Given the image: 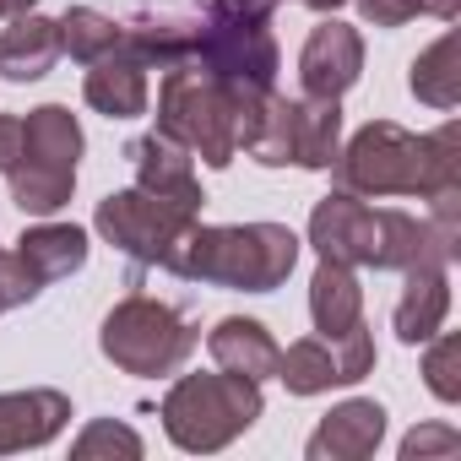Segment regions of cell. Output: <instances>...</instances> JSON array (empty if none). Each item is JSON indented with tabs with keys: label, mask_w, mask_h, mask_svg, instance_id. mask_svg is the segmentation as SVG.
Returning a JSON list of instances; mask_svg holds the SVG:
<instances>
[{
	"label": "cell",
	"mask_w": 461,
	"mask_h": 461,
	"mask_svg": "<svg viewBox=\"0 0 461 461\" xmlns=\"http://www.w3.org/2000/svg\"><path fill=\"white\" fill-rule=\"evenodd\" d=\"M272 87H245L228 82L212 66H201L195 55L163 66V87H158V131L168 141H179L185 152H195L206 168H228L234 152L250 141L261 104Z\"/></svg>",
	"instance_id": "obj_1"
},
{
	"label": "cell",
	"mask_w": 461,
	"mask_h": 461,
	"mask_svg": "<svg viewBox=\"0 0 461 461\" xmlns=\"http://www.w3.org/2000/svg\"><path fill=\"white\" fill-rule=\"evenodd\" d=\"M337 185L348 195H445L461 190V125H439L429 136H412L391 120H369L348 152L331 158Z\"/></svg>",
	"instance_id": "obj_2"
},
{
	"label": "cell",
	"mask_w": 461,
	"mask_h": 461,
	"mask_svg": "<svg viewBox=\"0 0 461 461\" xmlns=\"http://www.w3.org/2000/svg\"><path fill=\"white\" fill-rule=\"evenodd\" d=\"M310 245L321 250V261H342V267H375V272H407L423 256L456 261V250L434 234L429 222L396 212V206H364L358 195L337 190L315 206L310 217Z\"/></svg>",
	"instance_id": "obj_3"
},
{
	"label": "cell",
	"mask_w": 461,
	"mask_h": 461,
	"mask_svg": "<svg viewBox=\"0 0 461 461\" xmlns=\"http://www.w3.org/2000/svg\"><path fill=\"white\" fill-rule=\"evenodd\" d=\"M299 261V234L283 222H234V228H201L190 222L185 240L163 256L174 277L217 283L240 294H272L288 283Z\"/></svg>",
	"instance_id": "obj_4"
},
{
	"label": "cell",
	"mask_w": 461,
	"mask_h": 461,
	"mask_svg": "<svg viewBox=\"0 0 461 461\" xmlns=\"http://www.w3.org/2000/svg\"><path fill=\"white\" fill-rule=\"evenodd\" d=\"M267 412L261 380L245 375H185L163 396V429L179 450H222Z\"/></svg>",
	"instance_id": "obj_5"
},
{
	"label": "cell",
	"mask_w": 461,
	"mask_h": 461,
	"mask_svg": "<svg viewBox=\"0 0 461 461\" xmlns=\"http://www.w3.org/2000/svg\"><path fill=\"white\" fill-rule=\"evenodd\" d=\"M77 158H82V125L71 109L44 104L23 120V158L12 168V201L33 217H50L77 190Z\"/></svg>",
	"instance_id": "obj_6"
},
{
	"label": "cell",
	"mask_w": 461,
	"mask_h": 461,
	"mask_svg": "<svg viewBox=\"0 0 461 461\" xmlns=\"http://www.w3.org/2000/svg\"><path fill=\"white\" fill-rule=\"evenodd\" d=\"M104 358L125 375H141V380H158V375H174L190 353H195V331L179 310H168L163 299H120L104 321Z\"/></svg>",
	"instance_id": "obj_7"
},
{
	"label": "cell",
	"mask_w": 461,
	"mask_h": 461,
	"mask_svg": "<svg viewBox=\"0 0 461 461\" xmlns=\"http://www.w3.org/2000/svg\"><path fill=\"white\" fill-rule=\"evenodd\" d=\"M98 234L114 245V250H125L131 261H147V267H163V256L185 240V228L190 222H201V212H190V206H174V201H163V195H152V190H114V195H104L98 201Z\"/></svg>",
	"instance_id": "obj_8"
},
{
	"label": "cell",
	"mask_w": 461,
	"mask_h": 461,
	"mask_svg": "<svg viewBox=\"0 0 461 461\" xmlns=\"http://www.w3.org/2000/svg\"><path fill=\"white\" fill-rule=\"evenodd\" d=\"M272 6H245V12H217L201 33H195V60L212 66L228 82H245V87H272L277 77V44L267 33Z\"/></svg>",
	"instance_id": "obj_9"
},
{
	"label": "cell",
	"mask_w": 461,
	"mask_h": 461,
	"mask_svg": "<svg viewBox=\"0 0 461 461\" xmlns=\"http://www.w3.org/2000/svg\"><path fill=\"white\" fill-rule=\"evenodd\" d=\"M82 261H87V234L77 222H39L6 256V299L12 304L39 299L55 277H71Z\"/></svg>",
	"instance_id": "obj_10"
},
{
	"label": "cell",
	"mask_w": 461,
	"mask_h": 461,
	"mask_svg": "<svg viewBox=\"0 0 461 461\" xmlns=\"http://www.w3.org/2000/svg\"><path fill=\"white\" fill-rule=\"evenodd\" d=\"M358 71H364V39L348 23H321L304 39V55H299L304 98H342L358 82Z\"/></svg>",
	"instance_id": "obj_11"
},
{
	"label": "cell",
	"mask_w": 461,
	"mask_h": 461,
	"mask_svg": "<svg viewBox=\"0 0 461 461\" xmlns=\"http://www.w3.org/2000/svg\"><path fill=\"white\" fill-rule=\"evenodd\" d=\"M125 158L136 163V185H141V190H152V195H163V201H174V206L201 212V185H195L190 152H185L179 141H168L163 131H152V136H136V141L125 147Z\"/></svg>",
	"instance_id": "obj_12"
},
{
	"label": "cell",
	"mask_w": 461,
	"mask_h": 461,
	"mask_svg": "<svg viewBox=\"0 0 461 461\" xmlns=\"http://www.w3.org/2000/svg\"><path fill=\"white\" fill-rule=\"evenodd\" d=\"M445 267L450 261H439V256H423V261L407 267V288L396 299V337L407 348L429 342L445 326V310H450V277H445Z\"/></svg>",
	"instance_id": "obj_13"
},
{
	"label": "cell",
	"mask_w": 461,
	"mask_h": 461,
	"mask_svg": "<svg viewBox=\"0 0 461 461\" xmlns=\"http://www.w3.org/2000/svg\"><path fill=\"white\" fill-rule=\"evenodd\" d=\"M380 434H385V407L380 402H342L321 418L304 456L310 461H364V456H375Z\"/></svg>",
	"instance_id": "obj_14"
},
{
	"label": "cell",
	"mask_w": 461,
	"mask_h": 461,
	"mask_svg": "<svg viewBox=\"0 0 461 461\" xmlns=\"http://www.w3.org/2000/svg\"><path fill=\"white\" fill-rule=\"evenodd\" d=\"M71 423V402L60 391H12L0 396V456L50 445Z\"/></svg>",
	"instance_id": "obj_15"
},
{
	"label": "cell",
	"mask_w": 461,
	"mask_h": 461,
	"mask_svg": "<svg viewBox=\"0 0 461 461\" xmlns=\"http://www.w3.org/2000/svg\"><path fill=\"white\" fill-rule=\"evenodd\" d=\"M82 98L109 120H136V114H147V66L125 50H109L104 60H93Z\"/></svg>",
	"instance_id": "obj_16"
},
{
	"label": "cell",
	"mask_w": 461,
	"mask_h": 461,
	"mask_svg": "<svg viewBox=\"0 0 461 461\" xmlns=\"http://www.w3.org/2000/svg\"><path fill=\"white\" fill-rule=\"evenodd\" d=\"M55 60H60V23L39 12L12 17V28L0 33V77L6 82H39L55 71Z\"/></svg>",
	"instance_id": "obj_17"
},
{
	"label": "cell",
	"mask_w": 461,
	"mask_h": 461,
	"mask_svg": "<svg viewBox=\"0 0 461 461\" xmlns=\"http://www.w3.org/2000/svg\"><path fill=\"white\" fill-rule=\"evenodd\" d=\"M206 348H212L217 369L245 375V380H267V375H277V353H283V348L272 342V331H267L261 321H245V315L217 321L212 337H206Z\"/></svg>",
	"instance_id": "obj_18"
},
{
	"label": "cell",
	"mask_w": 461,
	"mask_h": 461,
	"mask_svg": "<svg viewBox=\"0 0 461 461\" xmlns=\"http://www.w3.org/2000/svg\"><path fill=\"white\" fill-rule=\"evenodd\" d=\"M310 321H315V331L326 342L364 321V288H358L353 267H342V261L315 267V277H310Z\"/></svg>",
	"instance_id": "obj_19"
},
{
	"label": "cell",
	"mask_w": 461,
	"mask_h": 461,
	"mask_svg": "<svg viewBox=\"0 0 461 461\" xmlns=\"http://www.w3.org/2000/svg\"><path fill=\"white\" fill-rule=\"evenodd\" d=\"M342 152V109L337 98H294V163L331 168Z\"/></svg>",
	"instance_id": "obj_20"
},
{
	"label": "cell",
	"mask_w": 461,
	"mask_h": 461,
	"mask_svg": "<svg viewBox=\"0 0 461 461\" xmlns=\"http://www.w3.org/2000/svg\"><path fill=\"white\" fill-rule=\"evenodd\" d=\"M407 87H412V98L429 104V109H456V104H461V33L434 39V44L412 60Z\"/></svg>",
	"instance_id": "obj_21"
},
{
	"label": "cell",
	"mask_w": 461,
	"mask_h": 461,
	"mask_svg": "<svg viewBox=\"0 0 461 461\" xmlns=\"http://www.w3.org/2000/svg\"><path fill=\"white\" fill-rule=\"evenodd\" d=\"M277 380L294 391V396H321L337 385V353L326 337H304L294 342L288 353H277Z\"/></svg>",
	"instance_id": "obj_22"
},
{
	"label": "cell",
	"mask_w": 461,
	"mask_h": 461,
	"mask_svg": "<svg viewBox=\"0 0 461 461\" xmlns=\"http://www.w3.org/2000/svg\"><path fill=\"white\" fill-rule=\"evenodd\" d=\"M120 39H125V28H120L114 17L93 12V6H71V12L60 17V55H71V60H82V66L104 60L109 50H120Z\"/></svg>",
	"instance_id": "obj_23"
},
{
	"label": "cell",
	"mask_w": 461,
	"mask_h": 461,
	"mask_svg": "<svg viewBox=\"0 0 461 461\" xmlns=\"http://www.w3.org/2000/svg\"><path fill=\"white\" fill-rule=\"evenodd\" d=\"M245 152H250L256 163H267V168H283V163H294V98H277V93H267V104H261V120H256V131H250Z\"/></svg>",
	"instance_id": "obj_24"
},
{
	"label": "cell",
	"mask_w": 461,
	"mask_h": 461,
	"mask_svg": "<svg viewBox=\"0 0 461 461\" xmlns=\"http://www.w3.org/2000/svg\"><path fill=\"white\" fill-rule=\"evenodd\" d=\"M71 456H77V461H98V456H125V461H136V456H141V439H136V429H125V423H114V418H98V423L82 429V439L71 445Z\"/></svg>",
	"instance_id": "obj_25"
},
{
	"label": "cell",
	"mask_w": 461,
	"mask_h": 461,
	"mask_svg": "<svg viewBox=\"0 0 461 461\" xmlns=\"http://www.w3.org/2000/svg\"><path fill=\"white\" fill-rule=\"evenodd\" d=\"M358 12L375 23V28H402L412 17H439L450 23L461 12V0H358Z\"/></svg>",
	"instance_id": "obj_26"
},
{
	"label": "cell",
	"mask_w": 461,
	"mask_h": 461,
	"mask_svg": "<svg viewBox=\"0 0 461 461\" xmlns=\"http://www.w3.org/2000/svg\"><path fill=\"white\" fill-rule=\"evenodd\" d=\"M456 364H461V337H439V342L423 353V380H429V391H434L439 402H461V375H456Z\"/></svg>",
	"instance_id": "obj_27"
},
{
	"label": "cell",
	"mask_w": 461,
	"mask_h": 461,
	"mask_svg": "<svg viewBox=\"0 0 461 461\" xmlns=\"http://www.w3.org/2000/svg\"><path fill=\"white\" fill-rule=\"evenodd\" d=\"M331 353H337V385H353L375 369V337L364 331V321L342 337H331Z\"/></svg>",
	"instance_id": "obj_28"
},
{
	"label": "cell",
	"mask_w": 461,
	"mask_h": 461,
	"mask_svg": "<svg viewBox=\"0 0 461 461\" xmlns=\"http://www.w3.org/2000/svg\"><path fill=\"white\" fill-rule=\"evenodd\" d=\"M461 450V434L450 423H423L402 439V461H429V456H456Z\"/></svg>",
	"instance_id": "obj_29"
},
{
	"label": "cell",
	"mask_w": 461,
	"mask_h": 461,
	"mask_svg": "<svg viewBox=\"0 0 461 461\" xmlns=\"http://www.w3.org/2000/svg\"><path fill=\"white\" fill-rule=\"evenodd\" d=\"M23 158V120L17 114H0V174H12Z\"/></svg>",
	"instance_id": "obj_30"
},
{
	"label": "cell",
	"mask_w": 461,
	"mask_h": 461,
	"mask_svg": "<svg viewBox=\"0 0 461 461\" xmlns=\"http://www.w3.org/2000/svg\"><path fill=\"white\" fill-rule=\"evenodd\" d=\"M39 6V0H0V23H6V17H23V12H33Z\"/></svg>",
	"instance_id": "obj_31"
},
{
	"label": "cell",
	"mask_w": 461,
	"mask_h": 461,
	"mask_svg": "<svg viewBox=\"0 0 461 461\" xmlns=\"http://www.w3.org/2000/svg\"><path fill=\"white\" fill-rule=\"evenodd\" d=\"M245 6H272V0H217V12H245Z\"/></svg>",
	"instance_id": "obj_32"
},
{
	"label": "cell",
	"mask_w": 461,
	"mask_h": 461,
	"mask_svg": "<svg viewBox=\"0 0 461 461\" xmlns=\"http://www.w3.org/2000/svg\"><path fill=\"white\" fill-rule=\"evenodd\" d=\"M0 310H12V299H6V250H0Z\"/></svg>",
	"instance_id": "obj_33"
},
{
	"label": "cell",
	"mask_w": 461,
	"mask_h": 461,
	"mask_svg": "<svg viewBox=\"0 0 461 461\" xmlns=\"http://www.w3.org/2000/svg\"><path fill=\"white\" fill-rule=\"evenodd\" d=\"M299 6H315V12H337L342 0H299Z\"/></svg>",
	"instance_id": "obj_34"
}]
</instances>
